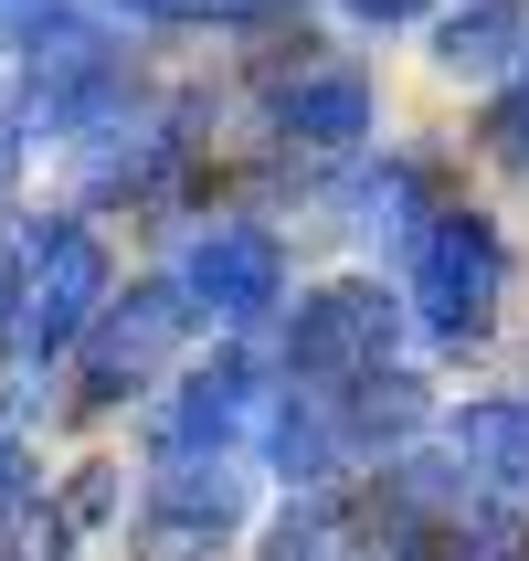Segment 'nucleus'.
<instances>
[{
  "label": "nucleus",
  "instance_id": "obj_1",
  "mask_svg": "<svg viewBox=\"0 0 529 561\" xmlns=\"http://www.w3.org/2000/svg\"><path fill=\"white\" fill-rule=\"evenodd\" d=\"M11 244H22V276H11V329H0V350H11L22 371H43V360H64V350L106 318L117 265H106V244H95L74 213L11 222Z\"/></svg>",
  "mask_w": 529,
  "mask_h": 561
},
{
  "label": "nucleus",
  "instance_id": "obj_2",
  "mask_svg": "<svg viewBox=\"0 0 529 561\" xmlns=\"http://www.w3.org/2000/svg\"><path fill=\"white\" fill-rule=\"evenodd\" d=\"M498 308H508V233H498V213L445 202V213L424 222V244L403 254V318L435 350H476L487 329H498Z\"/></svg>",
  "mask_w": 529,
  "mask_h": 561
},
{
  "label": "nucleus",
  "instance_id": "obj_3",
  "mask_svg": "<svg viewBox=\"0 0 529 561\" xmlns=\"http://www.w3.org/2000/svg\"><path fill=\"white\" fill-rule=\"evenodd\" d=\"M392 340H403V286L381 276L308 286L286 308V392H349V381L392 371Z\"/></svg>",
  "mask_w": 529,
  "mask_h": 561
},
{
  "label": "nucleus",
  "instance_id": "obj_4",
  "mask_svg": "<svg viewBox=\"0 0 529 561\" xmlns=\"http://www.w3.org/2000/svg\"><path fill=\"white\" fill-rule=\"evenodd\" d=\"M170 286H181L191 329H265V318H286V244H276V222L212 213L181 244Z\"/></svg>",
  "mask_w": 529,
  "mask_h": 561
},
{
  "label": "nucleus",
  "instance_id": "obj_5",
  "mask_svg": "<svg viewBox=\"0 0 529 561\" xmlns=\"http://www.w3.org/2000/svg\"><path fill=\"white\" fill-rule=\"evenodd\" d=\"M191 340V308L170 276H138L106 297V318L85 329V403H127V392H149Z\"/></svg>",
  "mask_w": 529,
  "mask_h": 561
},
{
  "label": "nucleus",
  "instance_id": "obj_6",
  "mask_svg": "<svg viewBox=\"0 0 529 561\" xmlns=\"http://www.w3.org/2000/svg\"><path fill=\"white\" fill-rule=\"evenodd\" d=\"M265 127H276L286 149H308V159L371 149V127H381L371 64H349V54H297V64L276 75V95H265Z\"/></svg>",
  "mask_w": 529,
  "mask_h": 561
},
{
  "label": "nucleus",
  "instance_id": "obj_7",
  "mask_svg": "<svg viewBox=\"0 0 529 561\" xmlns=\"http://www.w3.org/2000/svg\"><path fill=\"white\" fill-rule=\"evenodd\" d=\"M265 424V381H254L244 350H222L202 371L170 381V403L149 424V467H202V456H233V445Z\"/></svg>",
  "mask_w": 529,
  "mask_h": 561
},
{
  "label": "nucleus",
  "instance_id": "obj_8",
  "mask_svg": "<svg viewBox=\"0 0 529 561\" xmlns=\"http://www.w3.org/2000/svg\"><path fill=\"white\" fill-rule=\"evenodd\" d=\"M233 530H244V467H233V456L149 467V519H138L149 561H191V551H212V540H233Z\"/></svg>",
  "mask_w": 529,
  "mask_h": 561
},
{
  "label": "nucleus",
  "instance_id": "obj_9",
  "mask_svg": "<svg viewBox=\"0 0 529 561\" xmlns=\"http://www.w3.org/2000/svg\"><path fill=\"white\" fill-rule=\"evenodd\" d=\"M519 64H529V0H456V11H435V75L508 85Z\"/></svg>",
  "mask_w": 529,
  "mask_h": 561
},
{
  "label": "nucleus",
  "instance_id": "obj_10",
  "mask_svg": "<svg viewBox=\"0 0 529 561\" xmlns=\"http://www.w3.org/2000/svg\"><path fill=\"white\" fill-rule=\"evenodd\" d=\"M435 213H445V202H435V170H424L413 149H392L381 170H360V181H349V233H360V244L413 254Z\"/></svg>",
  "mask_w": 529,
  "mask_h": 561
},
{
  "label": "nucleus",
  "instance_id": "obj_11",
  "mask_svg": "<svg viewBox=\"0 0 529 561\" xmlns=\"http://www.w3.org/2000/svg\"><path fill=\"white\" fill-rule=\"evenodd\" d=\"M265 561H340V508H329V499H297L276 530H265Z\"/></svg>",
  "mask_w": 529,
  "mask_h": 561
},
{
  "label": "nucleus",
  "instance_id": "obj_12",
  "mask_svg": "<svg viewBox=\"0 0 529 561\" xmlns=\"http://www.w3.org/2000/svg\"><path fill=\"white\" fill-rule=\"evenodd\" d=\"M106 508H117V467L95 456V467H85V477H74V488H64V499H54V551H64V540H74V530H95Z\"/></svg>",
  "mask_w": 529,
  "mask_h": 561
},
{
  "label": "nucleus",
  "instance_id": "obj_13",
  "mask_svg": "<svg viewBox=\"0 0 529 561\" xmlns=\"http://www.w3.org/2000/svg\"><path fill=\"white\" fill-rule=\"evenodd\" d=\"M487 149H498L508 170H529V64L498 85V106H487Z\"/></svg>",
  "mask_w": 529,
  "mask_h": 561
},
{
  "label": "nucleus",
  "instance_id": "obj_14",
  "mask_svg": "<svg viewBox=\"0 0 529 561\" xmlns=\"http://www.w3.org/2000/svg\"><path fill=\"white\" fill-rule=\"evenodd\" d=\"M340 11H360V22H381V32L392 22H435V0H340Z\"/></svg>",
  "mask_w": 529,
  "mask_h": 561
},
{
  "label": "nucleus",
  "instance_id": "obj_15",
  "mask_svg": "<svg viewBox=\"0 0 529 561\" xmlns=\"http://www.w3.org/2000/svg\"><path fill=\"white\" fill-rule=\"evenodd\" d=\"M11 181H22V127H0V213H22V202H11Z\"/></svg>",
  "mask_w": 529,
  "mask_h": 561
},
{
  "label": "nucleus",
  "instance_id": "obj_16",
  "mask_svg": "<svg viewBox=\"0 0 529 561\" xmlns=\"http://www.w3.org/2000/svg\"><path fill=\"white\" fill-rule=\"evenodd\" d=\"M0 329H11V265H0Z\"/></svg>",
  "mask_w": 529,
  "mask_h": 561
},
{
  "label": "nucleus",
  "instance_id": "obj_17",
  "mask_svg": "<svg viewBox=\"0 0 529 561\" xmlns=\"http://www.w3.org/2000/svg\"><path fill=\"white\" fill-rule=\"evenodd\" d=\"M0 11H22V22H32V11H54V0H0Z\"/></svg>",
  "mask_w": 529,
  "mask_h": 561
},
{
  "label": "nucleus",
  "instance_id": "obj_18",
  "mask_svg": "<svg viewBox=\"0 0 529 561\" xmlns=\"http://www.w3.org/2000/svg\"><path fill=\"white\" fill-rule=\"evenodd\" d=\"M0 561H43V551H0Z\"/></svg>",
  "mask_w": 529,
  "mask_h": 561
}]
</instances>
